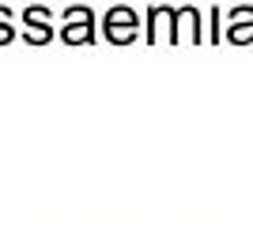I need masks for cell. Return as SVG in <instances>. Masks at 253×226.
Here are the masks:
<instances>
[{
    "label": "cell",
    "instance_id": "obj_1",
    "mask_svg": "<svg viewBox=\"0 0 253 226\" xmlns=\"http://www.w3.org/2000/svg\"><path fill=\"white\" fill-rule=\"evenodd\" d=\"M61 19H64L61 42H68V45H95V15H91L87 4H72V8H64Z\"/></svg>",
    "mask_w": 253,
    "mask_h": 226
},
{
    "label": "cell",
    "instance_id": "obj_2",
    "mask_svg": "<svg viewBox=\"0 0 253 226\" xmlns=\"http://www.w3.org/2000/svg\"><path fill=\"white\" fill-rule=\"evenodd\" d=\"M136 31H140V23H136V11L132 8H110L106 11V19H102L106 42L128 45V42H136Z\"/></svg>",
    "mask_w": 253,
    "mask_h": 226
},
{
    "label": "cell",
    "instance_id": "obj_3",
    "mask_svg": "<svg viewBox=\"0 0 253 226\" xmlns=\"http://www.w3.org/2000/svg\"><path fill=\"white\" fill-rule=\"evenodd\" d=\"M23 23H27V45H49L53 42V27H49V8L45 4H31V8L23 11Z\"/></svg>",
    "mask_w": 253,
    "mask_h": 226
},
{
    "label": "cell",
    "instance_id": "obj_4",
    "mask_svg": "<svg viewBox=\"0 0 253 226\" xmlns=\"http://www.w3.org/2000/svg\"><path fill=\"white\" fill-rule=\"evenodd\" d=\"M223 38L234 45H253V4H238L231 11V27Z\"/></svg>",
    "mask_w": 253,
    "mask_h": 226
},
{
    "label": "cell",
    "instance_id": "obj_5",
    "mask_svg": "<svg viewBox=\"0 0 253 226\" xmlns=\"http://www.w3.org/2000/svg\"><path fill=\"white\" fill-rule=\"evenodd\" d=\"M181 11V23H185V34H189V42L193 45H201L204 42V31H201V11L193 8V4H185V8H178Z\"/></svg>",
    "mask_w": 253,
    "mask_h": 226
},
{
    "label": "cell",
    "instance_id": "obj_6",
    "mask_svg": "<svg viewBox=\"0 0 253 226\" xmlns=\"http://www.w3.org/2000/svg\"><path fill=\"white\" fill-rule=\"evenodd\" d=\"M11 11L8 8H0V45H8V42H15V31H11Z\"/></svg>",
    "mask_w": 253,
    "mask_h": 226
},
{
    "label": "cell",
    "instance_id": "obj_7",
    "mask_svg": "<svg viewBox=\"0 0 253 226\" xmlns=\"http://www.w3.org/2000/svg\"><path fill=\"white\" fill-rule=\"evenodd\" d=\"M215 42H223V34H219V8L211 4V45Z\"/></svg>",
    "mask_w": 253,
    "mask_h": 226
}]
</instances>
